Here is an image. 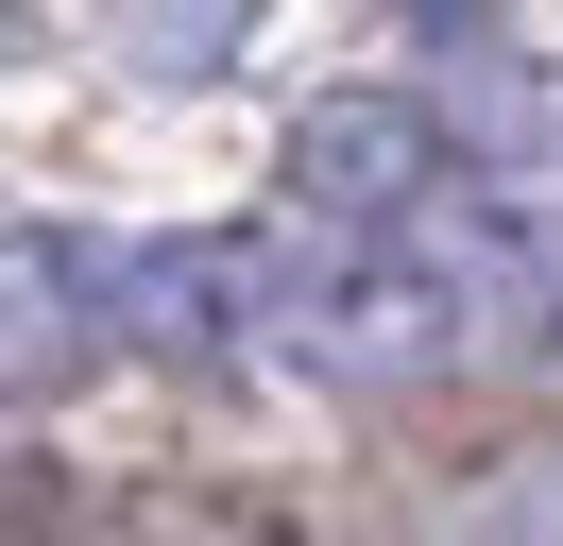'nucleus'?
<instances>
[{"instance_id":"5","label":"nucleus","mask_w":563,"mask_h":546,"mask_svg":"<svg viewBox=\"0 0 563 546\" xmlns=\"http://www.w3.org/2000/svg\"><path fill=\"white\" fill-rule=\"evenodd\" d=\"M393 18H410V34H478L495 0H393Z\"/></svg>"},{"instance_id":"1","label":"nucleus","mask_w":563,"mask_h":546,"mask_svg":"<svg viewBox=\"0 0 563 546\" xmlns=\"http://www.w3.org/2000/svg\"><path fill=\"white\" fill-rule=\"evenodd\" d=\"M274 256H290V222H137V239H103V341L120 359H274Z\"/></svg>"},{"instance_id":"6","label":"nucleus","mask_w":563,"mask_h":546,"mask_svg":"<svg viewBox=\"0 0 563 546\" xmlns=\"http://www.w3.org/2000/svg\"><path fill=\"white\" fill-rule=\"evenodd\" d=\"M547 359H563V307H547Z\"/></svg>"},{"instance_id":"2","label":"nucleus","mask_w":563,"mask_h":546,"mask_svg":"<svg viewBox=\"0 0 563 546\" xmlns=\"http://www.w3.org/2000/svg\"><path fill=\"white\" fill-rule=\"evenodd\" d=\"M274 171H290V222H410V205H444L461 120H444V102H410V86H342V102L290 120Z\"/></svg>"},{"instance_id":"3","label":"nucleus","mask_w":563,"mask_h":546,"mask_svg":"<svg viewBox=\"0 0 563 546\" xmlns=\"http://www.w3.org/2000/svg\"><path fill=\"white\" fill-rule=\"evenodd\" d=\"M120 359L103 341V239L69 222H0V393H52V375Z\"/></svg>"},{"instance_id":"4","label":"nucleus","mask_w":563,"mask_h":546,"mask_svg":"<svg viewBox=\"0 0 563 546\" xmlns=\"http://www.w3.org/2000/svg\"><path fill=\"white\" fill-rule=\"evenodd\" d=\"M427 546H563V444H512L495 478H444Z\"/></svg>"}]
</instances>
